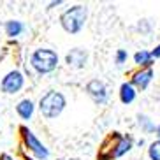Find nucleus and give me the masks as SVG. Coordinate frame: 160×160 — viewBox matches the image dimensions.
Segmentation results:
<instances>
[{"label":"nucleus","instance_id":"dca6fc26","mask_svg":"<svg viewBox=\"0 0 160 160\" xmlns=\"http://www.w3.org/2000/svg\"><path fill=\"white\" fill-rule=\"evenodd\" d=\"M148 157L150 160H160V139H155L148 146Z\"/></svg>","mask_w":160,"mask_h":160},{"label":"nucleus","instance_id":"f257e3e1","mask_svg":"<svg viewBox=\"0 0 160 160\" xmlns=\"http://www.w3.org/2000/svg\"><path fill=\"white\" fill-rule=\"evenodd\" d=\"M86 19H88V7L86 5H72L67 11H63L60 16V25L67 33H79L85 28Z\"/></svg>","mask_w":160,"mask_h":160},{"label":"nucleus","instance_id":"7ed1b4c3","mask_svg":"<svg viewBox=\"0 0 160 160\" xmlns=\"http://www.w3.org/2000/svg\"><path fill=\"white\" fill-rule=\"evenodd\" d=\"M30 65L39 74H49L58 67V55L49 48H39L30 57Z\"/></svg>","mask_w":160,"mask_h":160},{"label":"nucleus","instance_id":"20e7f679","mask_svg":"<svg viewBox=\"0 0 160 160\" xmlns=\"http://www.w3.org/2000/svg\"><path fill=\"white\" fill-rule=\"evenodd\" d=\"M86 93L95 104L104 106L109 102V90L106 86V83L100 79H92L86 83Z\"/></svg>","mask_w":160,"mask_h":160},{"label":"nucleus","instance_id":"5701e85b","mask_svg":"<svg viewBox=\"0 0 160 160\" xmlns=\"http://www.w3.org/2000/svg\"><path fill=\"white\" fill-rule=\"evenodd\" d=\"M67 160H78V158H67Z\"/></svg>","mask_w":160,"mask_h":160},{"label":"nucleus","instance_id":"9b49d317","mask_svg":"<svg viewBox=\"0 0 160 160\" xmlns=\"http://www.w3.org/2000/svg\"><path fill=\"white\" fill-rule=\"evenodd\" d=\"M33 111H35V106H33V102L30 99L19 100L18 106H16V113L19 114L21 120H30L33 116Z\"/></svg>","mask_w":160,"mask_h":160},{"label":"nucleus","instance_id":"4be33fe9","mask_svg":"<svg viewBox=\"0 0 160 160\" xmlns=\"http://www.w3.org/2000/svg\"><path fill=\"white\" fill-rule=\"evenodd\" d=\"M155 134H157V137H158V139H160V125H158V127H157V132H155Z\"/></svg>","mask_w":160,"mask_h":160},{"label":"nucleus","instance_id":"aec40b11","mask_svg":"<svg viewBox=\"0 0 160 160\" xmlns=\"http://www.w3.org/2000/svg\"><path fill=\"white\" fill-rule=\"evenodd\" d=\"M62 4V0H57V2H51V4H49V9H51V7H57V5H60Z\"/></svg>","mask_w":160,"mask_h":160},{"label":"nucleus","instance_id":"39448f33","mask_svg":"<svg viewBox=\"0 0 160 160\" xmlns=\"http://www.w3.org/2000/svg\"><path fill=\"white\" fill-rule=\"evenodd\" d=\"M120 137H122V132H111L100 144L99 153H97V160L116 158V148H118V142H120Z\"/></svg>","mask_w":160,"mask_h":160},{"label":"nucleus","instance_id":"9d476101","mask_svg":"<svg viewBox=\"0 0 160 160\" xmlns=\"http://www.w3.org/2000/svg\"><path fill=\"white\" fill-rule=\"evenodd\" d=\"M118 93H120V102L125 104V106H128V104H132L134 100H136L137 90L127 81V83H122V86H120V92H118Z\"/></svg>","mask_w":160,"mask_h":160},{"label":"nucleus","instance_id":"a211bd4d","mask_svg":"<svg viewBox=\"0 0 160 160\" xmlns=\"http://www.w3.org/2000/svg\"><path fill=\"white\" fill-rule=\"evenodd\" d=\"M137 30H139V32H148V30H150V27H148V19H141L139 25H137Z\"/></svg>","mask_w":160,"mask_h":160},{"label":"nucleus","instance_id":"6ab92c4d","mask_svg":"<svg viewBox=\"0 0 160 160\" xmlns=\"http://www.w3.org/2000/svg\"><path fill=\"white\" fill-rule=\"evenodd\" d=\"M151 57H153V60L160 58V44H158V46H155V49H151Z\"/></svg>","mask_w":160,"mask_h":160},{"label":"nucleus","instance_id":"f8f14e48","mask_svg":"<svg viewBox=\"0 0 160 160\" xmlns=\"http://www.w3.org/2000/svg\"><path fill=\"white\" fill-rule=\"evenodd\" d=\"M132 148H134V139L128 134H122L120 142H118V148H116V158H122L123 155L130 153Z\"/></svg>","mask_w":160,"mask_h":160},{"label":"nucleus","instance_id":"423d86ee","mask_svg":"<svg viewBox=\"0 0 160 160\" xmlns=\"http://www.w3.org/2000/svg\"><path fill=\"white\" fill-rule=\"evenodd\" d=\"M21 132H23L25 146L32 151L33 155L37 157L39 160H48L49 158V151H48V148L39 141L37 137H35V134H33L32 130H28V128H21Z\"/></svg>","mask_w":160,"mask_h":160},{"label":"nucleus","instance_id":"2eb2a0df","mask_svg":"<svg viewBox=\"0 0 160 160\" xmlns=\"http://www.w3.org/2000/svg\"><path fill=\"white\" fill-rule=\"evenodd\" d=\"M23 30H25V25L21 21H18V19H11V21L5 23V33L9 37H18Z\"/></svg>","mask_w":160,"mask_h":160},{"label":"nucleus","instance_id":"0eeeda50","mask_svg":"<svg viewBox=\"0 0 160 160\" xmlns=\"http://www.w3.org/2000/svg\"><path fill=\"white\" fill-rule=\"evenodd\" d=\"M153 76H155L153 67H141V69H137V71H134L130 74V81H128V83H130L137 92H144V90L150 86V83L153 81Z\"/></svg>","mask_w":160,"mask_h":160},{"label":"nucleus","instance_id":"412c9836","mask_svg":"<svg viewBox=\"0 0 160 160\" xmlns=\"http://www.w3.org/2000/svg\"><path fill=\"white\" fill-rule=\"evenodd\" d=\"M0 160H12V158H11L9 155H2V158H0Z\"/></svg>","mask_w":160,"mask_h":160},{"label":"nucleus","instance_id":"f3484780","mask_svg":"<svg viewBox=\"0 0 160 160\" xmlns=\"http://www.w3.org/2000/svg\"><path fill=\"white\" fill-rule=\"evenodd\" d=\"M127 58H128V55L125 49H118L116 55H114V63H116V67H122L127 62Z\"/></svg>","mask_w":160,"mask_h":160},{"label":"nucleus","instance_id":"6e6552de","mask_svg":"<svg viewBox=\"0 0 160 160\" xmlns=\"http://www.w3.org/2000/svg\"><path fill=\"white\" fill-rule=\"evenodd\" d=\"M25 85V78L19 71H11L4 76V79L0 83V88L4 93H9V95H14L18 93L19 90L23 88Z\"/></svg>","mask_w":160,"mask_h":160},{"label":"nucleus","instance_id":"f03ea898","mask_svg":"<svg viewBox=\"0 0 160 160\" xmlns=\"http://www.w3.org/2000/svg\"><path fill=\"white\" fill-rule=\"evenodd\" d=\"M67 106V99L65 95L57 92V90H49L48 93H44L39 100V111L44 118L48 120H53V118H58L63 109Z\"/></svg>","mask_w":160,"mask_h":160},{"label":"nucleus","instance_id":"ddd939ff","mask_svg":"<svg viewBox=\"0 0 160 160\" xmlns=\"http://www.w3.org/2000/svg\"><path fill=\"white\" fill-rule=\"evenodd\" d=\"M134 63H136L139 69L141 67H151L153 65V57H151V51H146V49H141L134 55Z\"/></svg>","mask_w":160,"mask_h":160},{"label":"nucleus","instance_id":"1a4fd4ad","mask_svg":"<svg viewBox=\"0 0 160 160\" xmlns=\"http://www.w3.org/2000/svg\"><path fill=\"white\" fill-rule=\"evenodd\" d=\"M65 63L72 69H85L88 63V51L83 48H74L65 55Z\"/></svg>","mask_w":160,"mask_h":160},{"label":"nucleus","instance_id":"4468645a","mask_svg":"<svg viewBox=\"0 0 160 160\" xmlns=\"http://www.w3.org/2000/svg\"><path fill=\"white\" fill-rule=\"evenodd\" d=\"M137 125H139V128H141L144 134H153V132H157V125L153 123V120H151L150 116H146V114H137Z\"/></svg>","mask_w":160,"mask_h":160}]
</instances>
